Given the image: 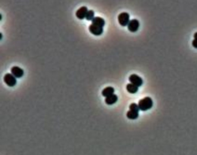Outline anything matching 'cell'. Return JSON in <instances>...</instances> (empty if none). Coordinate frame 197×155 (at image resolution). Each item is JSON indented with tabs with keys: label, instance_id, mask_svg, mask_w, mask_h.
<instances>
[{
	"label": "cell",
	"instance_id": "obj_1",
	"mask_svg": "<svg viewBox=\"0 0 197 155\" xmlns=\"http://www.w3.org/2000/svg\"><path fill=\"white\" fill-rule=\"evenodd\" d=\"M153 105V100L149 97H146L141 100L138 103V106H139V109L142 111H146L151 109Z\"/></svg>",
	"mask_w": 197,
	"mask_h": 155
},
{
	"label": "cell",
	"instance_id": "obj_2",
	"mask_svg": "<svg viewBox=\"0 0 197 155\" xmlns=\"http://www.w3.org/2000/svg\"><path fill=\"white\" fill-rule=\"evenodd\" d=\"M5 83L10 87H13L16 85L17 81L16 78L12 73H7L4 77Z\"/></svg>",
	"mask_w": 197,
	"mask_h": 155
},
{
	"label": "cell",
	"instance_id": "obj_3",
	"mask_svg": "<svg viewBox=\"0 0 197 155\" xmlns=\"http://www.w3.org/2000/svg\"><path fill=\"white\" fill-rule=\"evenodd\" d=\"M118 21L122 26H128L130 20V15L127 12L121 13L118 16Z\"/></svg>",
	"mask_w": 197,
	"mask_h": 155
},
{
	"label": "cell",
	"instance_id": "obj_4",
	"mask_svg": "<svg viewBox=\"0 0 197 155\" xmlns=\"http://www.w3.org/2000/svg\"><path fill=\"white\" fill-rule=\"evenodd\" d=\"M129 81L132 84L135 85L138 88L141 86L143 84V80L141 78V77L136 74H132L131 75H130V76L129 77Z\"/></svg>",
	"mask_w": 197,
	"mask_h": 155
},
{
	"label": "cell",
	"instance_id": "obj_5",
	"mask_svg": "<svg viewBox=\"0 0 197 155\" xmlns=\"http://www.w3.org/2000/svg\"><path fill=\"white\" fill-rule=\"evenodd\" d=\"M89 31L92 34L96 36L101 35L104 31L103 27L94 25L92 24L89 26Z\"/></svg>",
	"mask_w": 197,
	"mask_h": 155
},
{
	"label": "cell",
	"instance_id": "obj_6",
	"mask_svg": "<svg viewBox=\"0 0 197 155\" xmlns=\"http://www.w3.org/2000/svg\"><path fill=\"white\" fill-rule=\"evenodd\" d=\"M139 22L138 20L137 19H132L131 20H130V22H129L128 24V29L130 31L132 32V33H134L136 32L137 31H138L139 27Z\"/></svg>",
	"mask_w": 197,
	"mask_h": 155
},
{
	"label": "cell",
	"instance_id": "obj_7",
	"mask_svg": "<svg viewBox=\"0 0 197 155\" xmlns=\"http://www.w3.org/2000/svg\"><path fill=\"white\" fill-rule=\"evenodd\" d=\"M88 11V9L86 7H82L76 11V16L79 19L83 20L86 18Z\"/></svg>",
	"mask_w": 197,
	"mask_h": 155
},
{
	"label": "cell",
	"instance_id": "obj_8",
	"mask_svg": "<svg viewBox=\"0 0 197 155\" xmlns=\"http://www.w3.org/2000/svg\"><path fill=\"white\" fill-rule=\"evenodd\" d=\"M11 73L15 78H20L23 76L24 71L21 68L15 66L11 68Z\"/></svg>",
	"mask_w": 197,
	"mask_h": 155
},
{
	"label": "cell",
	"instance_id": "obj_9",
	"mask_svg": "<svg viewBox=\"0 0 197 155\" xmlns=\"http://www.w3.org/2000/svg\"><path fill=\"white\" fill-rule=\"evenodd\" d=\"M92 24L103 28V27L105 26V22L104 19L100 17H95L92 20Z\"/></svg>",
	"mask_w": 197,
	"mask_h": 155
},
{
	"label": "cell",
	"instance_id": "obj_10",
	"mask_svg": "<svg viewBox=\"0 0 197 155\" xmlns=\"http://www.w3.org/2000/svg\"><path fill=\"white\" fill-rule=\"evenodd\" d=\"M118 100V97L116 94H112L108 97H107L105 100V102L107 105H111L115 104Z\"/></svg>",
	"mask_w": 197,
	"mask_h": 155
},
{
	"label": "cell",
	"instance_id": "obj_11",
	"mask_svg": "<svg viewBox=\"0 0 197 155\" xmlns=\"http://www.w3.org/2000/svg\"><path fill=\"white\" fill-rule=\"evenodd\" d=\"M115 92V89L113 88L112 87H111V86H109V87H107L106 88H105L103 92H102V94L104 97H105L106 98L113 94Z\"/></svg>",
	"mask_w": 197,
	"mask_h": 155
},
{
	"label": "cell",
	"instance_id": "obj_12",
	"mask_svg": "<svg viewBox=\"0 0 197 155\" xmlns=\"http://www.w3.org/2000/svg\"><path fill=\"white\" fill-rule=\"evenodd\" d=\"M126 89L128 93H131V94H135V93L138 92V87L136 86L135 85H134L132 84H129L127 85Z\"/></svg>",
	"mask_w": 197,
	"mask_h": 155
},
{
	"label": "cell",
	"instance_id": "obj_13",
	"mask_svg": "<svg viewBox=\"0 0 197 155\" xmlns=\"http://www.w3.org/2000/svg\"><path fill=\"white\" fill-rule=\"evenodd\" d=\"M138 116H139L138 112L130 110L127 113V117L130 119H132V120L137 119L138 118Z\"/></svg>",
	"mask_w": 197,
	"mask_h": 155
},
{
	"label": "cell",
	"instance_id": "obj_14",
	"mask_svg": "<svg viewBox=\"0 0 197 155\" xmlns=\"http://www.w3.org/2000/svg\"><path fill=\"white\" fill-rule=\"evenodd\" d=\"M94 12L92 10H90L88 11L86 16V19L87 20H91L94 18Z\"/></svg>",
	"mask_w": 197,
	"mask_h": 155
},
{
	"label": "cell",
	"instance_id": "obj_15",
	"mask_svg": "<svg viewBox=\"0 0 197 155\" xmlns=\"http://www.w3.org/2000/svg\"><path fill=\"white\" fill-rule=\"evenodd\" d=\"M130 110L131 111H136V112H138L139 111V108L138 106V104H137L136 103H132L130 105Z\"/></svg>",
	"mask_w": 197,
	"mask_h": 155
},
{
	"label": "cell",
	"instance_id": "obj_16",
	"mask_svg": "<svg viewBox=\"0 0 197 155\" xmlns=\"http://www.w3.org/2000/svg\"><path fill=\"white\" fill-rule=\"evenodd\" d=\"M192 45L194 48L197 49V39H194L192 42Z\"/></svg>",
	"mask_w": 197,
	"mask_h": 155
},
{
	"label": "cell",
	"instance_id": "obj_17",
	"mask_svg": "<svg viewBox=\"0 0 197 155\" xmlns=\"http://www.w3.org/2000/svg\"><path fill=\"white\" fill-rule=\"evenodd\" d=\"M194 39H197V32L195 33L194 35Z\"/></svg>",
	"mask_w": 197,
	"mask_h": 155
}]
</instances>
